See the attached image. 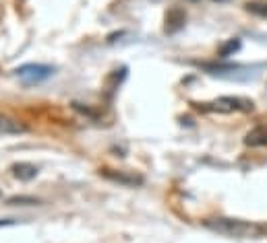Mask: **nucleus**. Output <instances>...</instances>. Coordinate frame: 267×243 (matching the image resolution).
<instances>
[{"instance_id": "obj_7", "label": "nucleus", "mask_w": 267, "mask_h": 243, "mask_svg": "<svg viewBox=\"0 0 267 243\" xmlns=\"http://www.w3.org/2000/svg\"><path fill=\"white\" fill-rule=\"evenodd\" d=\"M104 176H106L108 180H112V182H118V184H124V186H137V184H141V180L132 178V176H122V173H110L108 169L104 171Z\"/></svg>"}, {"instance_id": "obj_2", "label": "nucleus", "mask_w": 267, "mask_h": 243, "mask_svg": "<svg viewBox=\"0 0 267 243\" xmlns=\"http://www.w3.org/2000/svg\"><path fill=\"white\" fill-rule=\"evenodd\" d=\"M13 74L23 78L27 84H38V82L50 78L52 74H56V66H50V64H23L19 68H15Z\"/></svg>"}, {"instance_id": "obj_8", "label": "nucleus", "mask_w": 267, "mask_h": 243, "mask_svg": "<svg viewBox=\"0 0 267 243\" xmlns=\"http://www.w3.org/2000/svg\"><path fill=\"white\" fill-rule=\"evenodd\" d=\"M40 200L33 198V196H13L7 200V206H31V204H38Z\"/></svg>"}, {"instance_id": "obj_3", "label": "nucleus", "mask_w": 267, "mask_h": 243, "mask_svg": "<svg viewBox=\"0 0 267 243\" xmlns=\"http://www.w3.org/2000/svg\"><path fill=\"white\" fill-rule=\"evenodd\" d=\"M207 110L211 112H220V114H234V112H251L253 110V101L244 99V97H218L211 103H207Z\"/></svg>"}, {"instance_id": "obj_13", "label": "nucleus", "mask_w": 267, "mask_h": 243, "mask_svg": "<svg viewBox=\"0 0 267 243\" xmlns=\"http://www.w3.org/2000/svg\"><path fill=\"white\" fill-rule=\"evenodd\" d=\"M0 198H3V190H0Z\"/></svg>"}, {"instance_id": "obj_6", "label": "nucleus", "mask_w": 267, "mask_h": 243, "mask_svg": "<svg viewBox=\"0 0 267 243\" xmlns=\"http://www.w3.org/2000/svg\"><path fill=\"white\" fill-rule=\"evenodd\" d=\"M246 144L248 146H261V144H267V130L265 128H257L253 132L246 134Z\"/></svg>"}, {"instance_id": "obj_12", "label": "nucleus", "mask_w": 267, "mask_h": 243, "mask_svg": "<svg viewBox=\"0 0 267 243\" xmlns=\"http://www.w3.org/2000/svg\"><path fill=\"white\" fill-rule=\"evenodd\" d=\"M215 2H226V0H215Z\"/></svg>"}, {"instance_id": "obj_11", "label": "nucleus", "mask_w": 267, "mask_h": 243, "mask_svg": "<svg viewBox=\"0 0 267 243\" xmlns=\"http://www.w3.org/2000/svg\"><path fill=\"white\" fill-rule=\"evenodd\" d=\"M19 220L17 218H0V229H5V227H13V224H17Z\"/></svg>"}, {"instance_id": "obj_9", "label": "nucleus", "mask_w": 267, "mask_h": 243, "mask_svg": "<svg viewBox=\"0 0 267 243\" xmlns=\"http://www.w3.org/2000/svg\"><path fill=\"white\" fill-rule=\"evenodd\" d=\"M238 50H240V40H230V42H226L220 48V58H228V56H232Z\"/></svg>"}, {"instance_id": "obj_5", "label": "nucleus", "mask_w": 267, "mask_h": 243, "mask_svg": "<svg viewBox=\"0 0 267 243\" xmlns=\"http://www.w3.org/2000/svg\"><path fill=\"white\" fill-rule=\"evenodd\" d=\"M11 171L19 182H31V180H36L40 176V169L36 165H31V163H15L11 167Z\"/></svg>"}, {"instance_id": "obj_4", "label": "nucleus", "mask_w": 267, "mask_h": 243, "mask_svg": "<svg viewBox=\"0 0 267 243\" xmlns=\"http://www.w3.org/2000/svg\"><path fill=\"white\" fill-rule=\"evenodd\" d=\"M25 132H27V128H25V124H21L19 120L0 114V134H5V136H19V134H25Z\"/></svg>"}, {"instance_id": "obj_1", "label": "nucleus", "mask_w": 267, "mask_h": 243, "mask_svg": "<svg viewBox=\"0 0 267 243\" xmlns=\"http://www.w3.org/2000/svg\"><path fill=\"white\" fill-rule=\"evenodd\" d=\"M205 227L220 235H228V237H251L259 233L255 224L244 222V220H234V218H213L205 222Z\"/></svg>"}, {"instance_id": "obj_10", "label": "nucleus", "mask_w": 267, "mask_h": 243, "mask_svg": "<svg viewBox=\"0 0 267 243\" xmlns=\"http://www.w3.org/2000/svg\"><path fill=\"white\" fill-rule=\"evenodd\" d=\"M246 8L259 16H267V4H246Z\"/></svg>"}]
</instances>
